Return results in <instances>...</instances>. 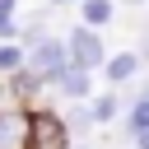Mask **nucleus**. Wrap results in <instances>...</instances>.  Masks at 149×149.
Here are the masks:
<instances>
[{
  "instance_id": "11",
  "label": "nucleus",
  "mask_w": 149,
  "mask_h": 149,
  "mask_svg": "<svg viewBox=\"0 0 149 149\" xmlns=\"http://www.w3.org/2000/svg\"><path fill=\"white\" fill-rule=\"evenodd\" d=\"M135 130H149V93L140 98V102H130V135Z\"/></svg>"
},
{
  "instance_id": "9",
  "label": "nucleus",
  "mask_w": 149,
  "mask_h": 149,
  "mask_svg": "<svg viewBox=\"0 0 149 149\" xmlns=\"http://www.w3.org/2000/svg\"><path fill=\"white\" fill-rule=\"evenodd\" d=\"M88 116H93L98 126H102V121H112V116H116V93H98V98H93V107H88Z\"/></svg>"
},
{
  "instance_id": "10",
  "label": "nucleus",
  "mask_w": 149,
  "mask_h": 149,
  "mask_svg": "<svg viewBox=\"0 0 149 149\" xmlns=\"http://www.w3.org/2000/svg\"><path fill=\"white\" fill-rule=\"evenodd\" d=\"M23 65V47L19 42H0V74H14Z\"/></svg>"
},
{
  "instance_id": "1",
  "label": "nucleus",
  "mask_w": 149,
  "mask_h": 149,
  "mask_svg": "<svg viewBox=\"0 0 149 149\" xmlns=\"http://www.w3.org/2000/svg\"><path fill=\"white\" fill-rule=\"evenodd\" d=\"M23 65H28L42 84H51V79L70 65V51H65V42H56V37H33V42L23 47Z\"/></svg>"
},
{
  "instance_id": "2",
  "label": "nucleus",
  "mask_w": 149,
  "mask_h": 149,
  "mask_svg": "<svg viewBox=\"0 0 149 149\" xmlns=\"http://www.w3.org/2000/svg\"><path fill=\"white\" fill-rule=\"evenodd\" d=\"M28 149H70V121L56 112H28Z\"/></svg>"
},
{
  "instance_id": "12",
  "label": "nucleus",
  "mask_w": 149,
  "mask_h": 149,
  "mask_svg": "<svg viewBox=\"0 0 149 149\" xmlns=\"http://www.w3.org/2000/svg\"><path fill=\"white\" fill-rule=\"evenodd\" d=\"M135 140H140V149H149V130H135Z\"/></svg>"
},
{
  "instance_id": "14",
  "label": "nucleus",
  "mask_w": 149,
  "mask_h": 149,
  "mask_svg": "<svg viewBox=\"0 0 149 149\" xmlns=\"http://www.w3.org/2000/svg\"><path fill=\"white\" fill-rule=\"evenodd\" d=\"M130 5H144V0H130Z\"/></svg>"
},
{
  "instance_id": "6",
  "label": "nucleus",
  "mask_w": 149,
  "mask_h": 149,
  "mask_svg": "<svg viewBox=\"0 0 149 149\" xmlns=\"http://www.w3.org/2000/svg\"><path fill=\"white\" fill-rule=\"evenodd\" d=\"M107 65V84L112 88H121V84H130L135 74H140V56L135 51H121V56H112V61H102Z\"/></svg>"
},
{
  "instance_id": "3",
  "label": "nucleus",
  "mask_w": 149,
  "mask_h": 149,
  "mask_svg": "<svg viewBox=\"0 0 149 149\" xmlns=\"http://www.w3.org/2000/svg\"><path fill=\"white\" fill-rule=\"evenodd\" d=\"M65 51H70V61H74V65H84V70H98V65L107 61V47H102L98 28H88V23L70 28V37H65Z\"/></svg>"
},
{
  "instance_id": "13",
  "label": "nucleus",
  "mask_w": 149,
  "mask_h": 149,
  "mask_svg": "<svg viewBox=\"0 0 149 149\" xmlns=\"http://www.w3.org/2000/svg\"><path fill=\"white\" fill-rule=\"evenodd\" d=\"M51 5H56V9H61V5H74V0H51Z\"/></svg>"
},
{
  "instance_id": "8",
  "label": "nucleus",
  "mask_w": 149,
  "mask_h": 149,
  "mask_svg": "<svg viewBox=\"0 0 149 149\" xmlns=\"http://www.w3.org/2000/svg\"><path fill=\"white\" fill-rule=\"evenodd\" d=\"M33 88H42V79H37V74L28 70V65H19V70L9 74V93H19V98H28Z\"/></svg>"
},
{
  "instance_id": "5",
  "label": "nucleus",
  "mask_w": 149,
  "mask_h": 149,
  "mask_svg": "<svg viewBox=\"0 0 149 149\" xmlns=\"http://www.w3.org/2000/svg\"><path fill=\"white\" fill-rule=\"evenodd\" d=\"M88 74H93V70H84V65H74V61H70L51 84H56L65 98H88V88H93V79H88Z\"/></svg>"
},
{
  "instance_id": "4",
  "label": "nucleus",
  "mask_w": 149,
  "mask_h": 149,
  "mask_svg": "<svg viewBox=\"0 0 149 149\" xmlns=\"http://www.w3.org/2000/svg\"><path fill=\"white\" fill-rule=\"evenodd\" d=\"M0 149H28V112L0 107Z\"/></svg>"
},
{
  "instance_id": "7",
  "label": "nucleus",
  "mask_w": 149,
  "mask_h": 149,
  "mask_svg": "<svg viewBox=\"0 0 149 149\" xmlns=\"http://www.w3.org/2000/svg\"><path fill=\"white\" fill-rule=\"evenodd\" d=\"M79 14L88 28H102V23H112V0H79Z\"/></svg>"
}]
</instances>
